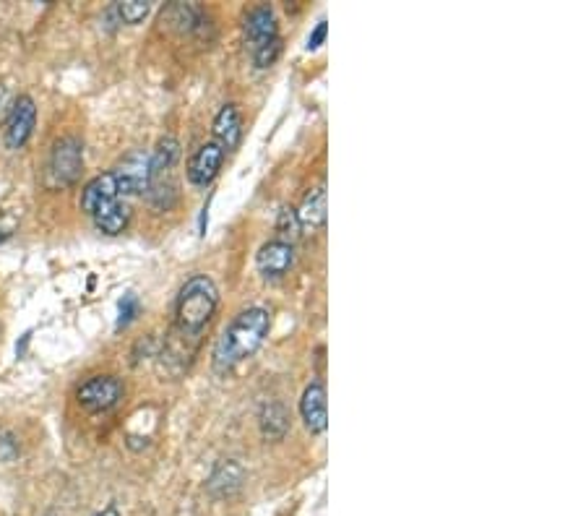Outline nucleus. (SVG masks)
I'll use <instances>...</instances> for the list:
<instances>
[{
  "instance_id": "obj_1",
  "label": "nucleus",
  "mask_w": 586,
  "mask_h": 516,
  "mask_svg": "<svg viewBox=\"0 0 586 516\" xmlns=\"http://www.w3.org/2000/svg\"><path fill=\"white\" fill-rule=\"evenodd\" d=\"M271 331V313L261 305L245 308L238 316L232 318L230 326L219 334L217 344H214V355H211V365L217 373L235 371L243 360L253 358L261 344L266 342Z\"/></svg>"
},
{
  "instance_id": "obj_2",
  "label": "nucleus",
  "mask_w": 586,
  "mask_h": 516,
  "mask_svg": "<svg viewBox=\"0 0 586 516\" xmlns=\"http://www.w3.org/2000/svg\"><path fill=\"white\" fill-rule=\"evenodd\" d=\"M217 308L219 290L214 279L206 274H193L191 279H185L175 300V334L185 342L188 339L198 342V337L211 324V318L217 316Z\"/></svg>"
},
{
  "instance_id": "obj_3",
  "label": "nucleus",
  "mask_w": 586,
  "mask_h": 516,
  "mask_svg": "<svg viewBox=\"0 0 586 516\" xmlns=\"http://www.w3.org/2000/svg\"><path fill=\"white\" fill-rule=\"evenodd\" d=\"M34 126H37V105L29 94H21L11 102V110L3 123V141L11 152H19L32 139Z\"/></svg>"
},
{
  "instance_id": "obj_4",
  "label": "nucleus",
  "mask_w": 586,
  "mask_h": 516,
  "mask_svg": "<svg viewBox=\"0 0 586 516\" xmlns=\"http://www.w3.org/2000/svg\"><path fill=\"white\" fill-rule=\"evenodd\" d=\"M81 170H84V144L76 136L60 139L50 154V178L58 186H73Z\"/></svg>"
},
{
  "instance_id": "obj_5",
  "label": "nucleus",
  "mask_w": 586,
  "mask_h": 516,
  "mask_svg": "<svg viewBox=\"0 0 586 516\" xmlns=\"http://www.w3.org/2000/svg\"><path fill=\"white\" fill-rule=\"evenodd\" d=\"M120 399H123V384L115 376H92L76 391V402L86 412H107Z\"/></svg>"
},
{
  "instance_id": "obj_6",
  "label": "nucleus",
  "mask_w": 586,
  "mask_h": 516,
  "mask_svg": "<svg viewBox=\"0 0 586 516\" xmlns=\"http://www.w3.org/2000/svg\"><path fill=\"white\" fill-rule=\"evenodd\" d=\"M115 183H118L120 196H139L146 193L149 183H152V172H149V154L146 152H131L115 170Z\"/></svg>"
},
{
  "instance_id": "obj_7",
  "label": "nucleus",
  "mask_w": 586,
  "mask_h": 516,
  "mask_svg": "<svg viewBox=\"0 0 586 516\" xmlns=\"http://www.w3.org/2000/svg\"><path fill=\"white\" fill-rule=\"evenodd\" d=\"M224 149L214 141H206L204 146H198L196 154L188 162V180H191V186L196 188H206L214 183V178L219 175L224 165Z\"/></svg>"
},
{
  "instance_id": "obj_8",
  "label": "nucleus",
  "mask_w": 586,
  "mask_h": 516,
  "mask_svg": "<svg viewBox=\"0 0 586 516\" xmlns=\"http://www.w3.org/2000/svg\"><path fill=\"white\" fill-rule=\"evenodd\" d=\"M295 264V248L284 240H269L258 248L256 266L266 279H282Z\"/></svg>"
},
{
  "instance_id": "obj_9",
  "label": "nucleus",
  "mask_w": 586,
  "mask_h": 516,
  "mask_svg": "<svg viewBox=\"0 0 586 516\" xmlns=\"http://www.w3.org/2000/svg\"><path fill=\"white\" fill-rule=\"evenodd\" d=\"M300 417L313 436H321L329 428V407H326V386L313 381L300 397Z\"/></svg>"
},
{
  "instance_id": "obj_10",
  "label": "nucleus",
  "mask_w": 586,
  "mask_h": 516,
  "mask_svg": "<svg viewBox=\"0 0 586 516\" xmlns=\"http://www.w3.org/2000/svg\"><path fill=\"white\" fill-rule=\"evenodd\" d=\"M243 32H245V40L251 42L253 50L279 40V21H277V14H274V8L271 6L251 8L243 21Z\"/></svg>"
},
{
  "instance_id": "obj_11",
  "label": "nucleus",
  "mask_w": 586,
  "mask_h": 516,
  "mask_svg": "<svg viewBox=\"0 0 586 516\" xmlns=\"http://www.w3.org/2000/svg\"><path fill=\"white\" fill-rule=\"evenodd\" d=\"M118 183H115V175L112 172H105V175H97L84 186L81 191V212H86L89 217L99 212V209H105L107 204L112 201H118Z\"/></svg>"
},
{
  "instance_id": "obj_12",
  "label": "nucleus",
  "mask_w": 586,
  "mask_h": 516,
  "mask_svg": "<svg viewBox=\"0 0 586 516\" xmlns=\"http://www.w3.org/2000/svg\"><path fill=\"white\" fill-rule=\"evenodd\" d=\"M214 144H219L227 152H235L243 141V118L235 105H224L214 118Z\"/></svg>"
},
{
  "instance_id": "obj_13",
  "label": "nucleus",
  "mask_w": 586,
  "mask_h": 516,
  "mask_svg": "<svg viewBox=\"0 0 586 516\" xmlns=\"http://www.w3.org/2000/svg\"><path fill=\"white\" fill-rule=\"evenodd\" d=\"M243 480H245L243 464H240L238 459H224V462H219L217 467L211 470L209 480H206V488H209L211 496L227 498L243 488Z\"/></svg>"
},
{
  "instance_id": "obj_14",
  "label": "nucleus",
  "mask_w": 586,
  "mask_h": 516,
  "mask_svg": "<svg viewBox=\"0 0 586 516\" xmlns=\"http://www.w3.org/2000/svg\"><path fill=\"white\" fill-rule=\"evenodd\" d=\"M297 219H300V227L303 230H318V227L326 225V217H329V204H326V188L318 186L313 191L305 193L300 209H295Z\"/></svg>"
},
{
  "instance_id": "obj_15",
  "label": "nucleus",
  "mask_w": 586,
  "mask_h": 516,
  "mask_svg": "<svg viewBox=\"0 0 586 516\" xmlns=\"http://www.w3.org/2000/svg\"><path fill=\"white\" fill-rule=\"evenodd\" d=\"M258 425L266 441H282L290 433V412L279 402H269L258 415Z\"/></svg>"
},
{
  "instance_id": "obj_16",
  "label": "nucleus",
  "mask_w": 586,
  "mask_h": 516,
  "mask_svg": "<svg viewBox=\"0 0 586 516\" xmlns=\"http://www.w3.org/2000/svg\"><path fill=\"white\" fill-rule=\"evenodd\" d=\"M128 222H131V206L120 199L112 201V204H107L105 209H99L94 214V225H97V230L105 232V235H120L128 227Z\"/></svg>"
},
{
  "instance_id": "obj_17",
  "label": "nucleus",
  "mask_w": 586,
  "mask_h": 516,
  "mask_svg": "<svg viewBox=\"0 0 586 516\" xmlns=\"http://www.w3.org/2000/svg\"><path fill=\"white\" fill-rule=\"evenodd\" d=\"M180 157V144L172 136L162 139L157 144L152 154H149V172H152V180L162 178V172L172 170V165L178 162Z\"/></svg>"
},
{
  "instance_id": "obj_18",
  "label": "nucleus",
  "mask_w": 586,
  "mask_h": 516,
  "mask_svg": "<svg viewBox=\"0 0 586 516\" xmlns=\"http://www.w3.org/2000/svg\"><path fill=\"white\" fill-rule=\"evenodd\" d=\"M146 201L152 206L154 212H170L175 201H178V191H175V183L170 180H152L149 188H146Z\"/></svg>"
},
{
  "instance_id": "obj_19",
  "label": "nucleus",
  "mask_w": 586,
  "mask_h": 516,
  "mask_svg": "<svg viewBox=\"0 0 586 516\" xmlns=\"http://www.w3.org/2000/svg\"><path fill=\"white\" fill-rule=\"evenodd\" d=\"M277 232H279L277 240H284V243H290V245L295 243L297 235L303 232V227H300V219H297L295 209H290V206H284L282 212H279Z\"/></svg>"
},
{
  "instance_id": "obj_20",
  "label": "nucleus",
  "mask_w": 586,
  "mask_h": 516,
  "mask_svg": "<svg viewBox=\"0 0 586 516\" xmlns=\"http://www.w3.org/2000/svg\"><path fill=\"white\" fill-rule=\"evenodd\" d=\"M149 11H152V3H146V0H123L118 6V16L123 24H141L149 16Z\"/></svg>"
},
{
  "instance_id": "obj_21",
  "label": "nucleus",
  "mask_w": 586,
  "mask_h": 516,
  "mask_svg": "<svg viewBox=\"0 0 586 516\" xmlns=\"http://www.w3.org/2000/svg\"><path fill=\"white\" fill-rule=\"evenodd\" d=\"M279 55H282V37L269 42V45L256 47L253 50V63H256V68H271L279 60Z\"/></svg>"
},
{
  "instance_id": "obj_22",
  "label": "nucleus",
  "mask_w": 586,
  "mask_h": 516,
  "mask_svg": "<svg viewBox=\"0 0 586 516\" xmlns=\"http://www.w3.org/2000/svg\"><path fill=\"white\" fill-rule=\"evenodd\" d=\"M139 313H141L139 298H136L133 292L123 295V300H120V308H118V324H115V329H126L131 321H136V316H139Z\"/></svg>"
},
{
  "instance_id": "obj_23",
  "label": "nucleus",
  "mask_w": 586,
  "mask_h": 516,
  "mask_svg": "<svg viewBox=\"0 0 586 516\" xmlns=\"http://www.w3.org/2000/svg\"><path fill=\"white\" fill-rule=\"evenodd\" d=\"M19 457V441L11 433L0 436V462H14Z\"/></svg>"
},
{
  "instance_id": "obj_24",
  "label": "nucleus",
  "mask_w": 586,
  "mask_h": 516,
  "mask_svg": "<svg viewBox=\"0 0 586 516\" xmlns=\"http://www.w3.org/2000/svg\"><path fill=\"white\" fill-rule=\"evenodd\" d=\"M326 34H329V27H326V21H318L316 29L310 32L308 45H305V50H308V53H316L318 47H321L323 42H326Z\"/></svg>"
},
{
  "instance_id": "obj_25",
  "label": "nucleus",
  "mask_w": 586,
  "mask_h": 516,
  "mask_svg": "<svg viewBox=\"0 0 586 516\" xmlns=\"http://www.w3.org/2000/svg\"><path fill=\"white\" fill-rule=\"evenodd\" d=\"M16 232V219L14 217H0V243L8 240Z\"/></svg>"
},
{
  "instance_id": "obj_26",
  "label": "nucleus",
  "mask_w": 586,
  "mask_h": 516,
  "mask_svg": "<svg viewBox=\"0 0 586 516\" xmlns=\"http://www.w3.org/2000/svg\"><path fill=\"white\" fill-rule=\"evenodd\" d=\"M8 110H11V92L6 86H0V120H6Z\"/></svg>"
},
{
  "instance_id": "obj_27",
  "label": "nucleus",
  "mask_w": 586,
  "mask_h": 516,
  "mask_svg": "<svg viewBox=\"0 0 586 516\" xmlns=\"http://www.w3.org/2000/svg\"><path fill=\"white\" fill-rule=\"evenodd\" d=\"M94 516H120V511L115 509V506H107V509L97 511V514H94Z\"/></svg>"
}]
</instances>
